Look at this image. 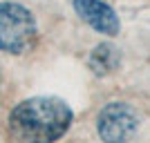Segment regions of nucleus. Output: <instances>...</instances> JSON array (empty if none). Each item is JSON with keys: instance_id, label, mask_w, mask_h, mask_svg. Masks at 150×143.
I'll return each mask as SVG.
<instances>
[{"instance_id": "nucleus-2", "label": "nucleus", "mask_w": 150, "mask_h": 143, "mask_svg": "<svg viewBox=\"0 0 150 143\" xmlns=\"http://www.w3.org/2000/svg\"><path fill=\"white\" fill-rule=\"evenodd\" d=\"M36 40V20L18 2H0V51L23 54Z\"/></svg>"}, {"instance_id": "nucleus-5", "label": "nucleus", "mask_w": 150, "mask_h": 143, "mask_svg": "<svg viewBox=\"0 0 150 143\" xmlns=\"http://www.w3.org/2000/svg\"><path fill=\"white\" fill-rule=\"evenodd\" d=\"M119 61H121L119 49L110 43H103L99 47H94V51L90 54V69L99 76H105L119 67Z\"/></svg>"}, {"instance_id": "nucleus-4", "label": "nucleus", "mask_w": 150, "mask_h": 143, "mask_svg": "<svg viewBox=\"0 0 150 143\" xmlns=\"http://www.w3.org/2000/svg\"><path fill=\"white\" fill-rule=\"evenodd\" d=\"M74 9L92 29L105 36H117L121 29L119 18L112 7H108L101 0H74Z\"/></svg>"}, {"instance_id": "nucleus-3", "label": "nucleus", "mask_w": 150, "mask_h": 143, "mask_svg": "<svg viewBox=\"0 0 150 143\" xmlns=\"http://www.w3.org/2000/svg\"><path fill=\"white\" fill-rule=\"evenodd\" d=\"M139 130V116L128 103H108L99 112L96 132L103 141H130Z\"/></svg>"}, {"instance_id": "nucleus-1", "label": "nucleus", "mask_w": 150, "mask_h": 143, "mask_svg": "<svg viewBox=\"0 0 150 143\" xmlns=\"http://www.w3.org/2000/svg\"><path fill=\"white\" fill-rule=\"evenodd\" d=\"M72 123V110L56 96L27 99L9 114V134L16 141H56Z\"/></svg>"}]
</instances>
